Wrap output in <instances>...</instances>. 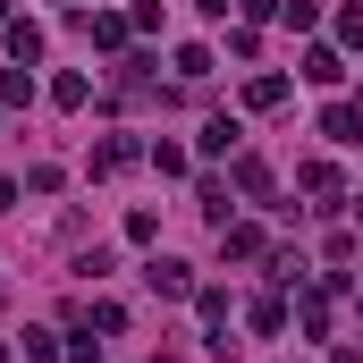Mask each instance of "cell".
I'll list each match as a JSON object with an SVG mask.
<instances>
[{
    "label": "cell",
    "instance_id": "1",
    "mask_svg": "<svg viewBox=\"0 0 363 363\" xmlns=\"http://www.w3.org/2000/svg\"><path fill=\"white\" fill-rule=\"evenodd\" d=\"M144 287H152V296H194V271L169 262V254H152V262H144Z\"/></svg>",
    "mask_w": 363,
    "mask_h": 363
},
{
    "label": "cell",
    "instance_id": "2",
    "mask_svg": "<svg viewBox=\"0 0 363 363\" xmlns=\"http://www.w3.org/2000/svg\"><path fill=\"white\" fill-rule=\"evenodd\" d=\"M9 51H17V68H34L43 60V26H9Z\"/></svg>",
    "mask_w": 363,
    "mask_h": 363
},
{
    "label": "cell",
    "instance_id": "3",
    "mask_svg": "<svg viewBox=\"0 0 363 363\" xmlns=\"http://www.w3.org/2000/svg\"><path fill=\"white\" fill-rule=\"evenodd\" d=\"M321 127H330V135H338V144H355V135H363V110H355V101H338V110H330V118H321Z\"/></svg>",
    "mask_w": 363,
    "mask_h": 363
},
{
    "label": "cell",
    "instance_id": "4",
    "mask_svg": "<svg viewBox=\"0 0 363 363\" xmlns=\"http://www.w3.org/2000/svg\"><path fill=\"white\" fill-rule=\"evenodd\" d=\"M296 186H304V194H338V169H330V161H304Z\"/></svg>",
    "mask_w": 363,
    "mask_h": 363
},
{
    "label": "cell",
    "instance_id": "5",
    "mask_svg": "<svg viewBox=\"0 0 363 363\" xmlns=\"http://www.w3.org/2000/svg\"><path fill=\"white\" fill-rule=\"evenodd\" d=\"M245 101H254V110H279V101H287V77H254Z\"/></svg>",
    "mask_w": 363,
    "mask_h": 363
},
{
    "label": "cell",
    "instance_id": "6",
    "mask_svg": "<svg viewBox=\"0 0 363 363\" xmlns=\"http://www.w3.org/2000/svg\"><path fill=\"white\" fill-rule=\"evenodd\" d=\"M304 77H313V85H338L347 68H338V51H304Z\"/></svg>",
    "mask_w": 363,
    "mask_h": 363
},
{
    "label": "cell",
    "instance_id": "7",
    "mask_svg": "<svg viewBox=\"0 0 363 363\" xmlns=\"http://www.w3.org/2000/svg\"><path fill=\"white\" fill-rule=\"evenodd\" d=\"M220 245H228V262H245V254H262V237H254V228H220Z\"/></svg>",
    "mask_w": 363,
    "mask_h": 363
},
{
    "label": "cell",
    "instance_id": "8",
    "mask_svg": "<svg viewBox=\"0 0 363 363\" xmlns=\"http://www.w3.org/2000/svg\"><path fill=\"white\" fill-rule=\"evenodd\" d=\"M85 34L101 43V51H118V43H127V26H118V17H85Z\"/></svg>",
    "mask_w": 363,
    "mask_h": 363
},
{
    "label": "cell",
    "instance_id": "9",
    "mask_svg": "<svg viewBox=\"0 0 363 363\" xmlns=\"http://www.w3.org/2000/svg\"><path fill=\"white\" fill-rule=\"evenodd\" d=\"M237 186H245V194H271V169H262V161L245 152V161H237Z\"/></svg>",
    "mask_w": 363,
    "mask_h": 363
},
{
    "label": "cell",
    "instance_id": "10",
    "mask_svg": "<svg viewBox=\"0 0 363 363\" xmlns=\"http://www.w3.org/2000/svg\"><path fill=\"white\" fill-rule=\"evenodd\" d=\"M254 330H262V338H271V330H287V304H279V296H262V304H254Z\"/></svg>",
    "mask_w": 363,
    "mask_h": 363
},
{
    "label": "cell",
    "instance_id": "11",
    "mask_svg": "<svg viewBox=\"0 0 363 363\" xmlns=\"http://www.w3.org/2000/svg\"><path fill=\"white\" fill-rule=\"evenodd\" d=\"M279 17H287V26H296V34H304V26H313V17H321V0H279Z\"/></svg>",
    "mask_w": 363,
    "mask_h": 363
},
{
    "label": "cell",
    "instance_id": "12",
    "mask_svg": "<svg viewBox=\"0 0 363 363\" xmlns=\"http://www.w3.org/2000/svg\"><path fill=\"white\" fill-rule=\"evenodd\" d=\"M237 9H245V17H279V0H237Z\"/></svg>",
    "mask_w": 363,
    "mask_h": 363
},
{
    "label": "cell",
    "instance_id": "13",
    "mask_svg": "<svg viewBox=\"0 0 363 363\" xmlns=\"http://www.w3.org/2000/svg\"><path fill=\"white\" fill-rule=\"evenodd\" d=\"M9 203H17V186H9V178H0V211H9Z\"/></svg>",
    "mask_w": 363,
    "mask_h": 363
},
{
    "label": "cell",
    "instance_id": "14",
    "mask_svg": "<svg viewBox=\"0 0 363 363\" xmlns=\"http://www.w3.org/2000/svg\"><path fill=\"white\" fill-rule=\"evenodd\" d=\"M0 363H9V347H0Z\"/></svg>",
    "mask_w": 363,
    "mask_h": 363
}]
</instances>
